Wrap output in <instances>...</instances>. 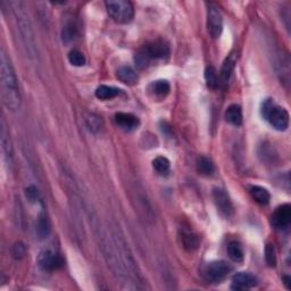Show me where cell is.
Here are the masks:
<instances>
[{
  "instance_id": "10",
  "label": "cell",
  "mask_w": 291,
  "mask_h": 291,
  "mask_svg": "<svg viewBox=\"0 0 291 291\" xmlns=\"http://www.w3.org/2000/svg\"><path fill=\"white\" fill-rule=\"evenodd\" d=\"M291 223V207L289 204L279 206L272 215V224L275 229L285 230Z\"/></svg>"
},
{
  "instance_id": "33",
  "label": "cell",
  "mask_w": 291,
  "mask_h": 291,
  "mask_svg": "<svg viewBox=\"0 0 291 291\" xmlns=\"http://www.w3.org/2000/svg\"><path fill=\"white\" fill-rule=\"evenodd\" d=\"M283 283L285 284V286H286V289H290L291 288V279H290V276H288V275H285V276H283Z\"/></svg>"
},
{
  "instance_id": "22",
  "label": "cell",
  "mask_w": 291,
  "mask_h": 291,
  "mask_svg": "<svg viewBox=\"0 0 291 291\" xmlns=\"http://www.w3.org/2000/svg\"><path fill=\"white\" fill-rule=\"evenodd\" d=\"M228 255L229 257L231 258V260L236 263H241L242 260L245 258V253H244V248L242 246L239 244L238 241H231L228 245Z\"/></svg>"
},
{
  "instance_id": "4",
  "label": "cell",
  "mask_w": 291,
  "mask_h": 291,
  "mask_svg": "<svg viewBox=\"0 0 291 291\" xmlns=\"http://www.w3.org/2000/svg\"><path fill=\"white\" fill-rule=\"evenodd\" d=\"M260 113L272 128L277 131H285L289 127V113L273 99H265Z\"/></svg>"
},
{
  "instance_id": "18",
  "label": "cell",
  "mask_w": 291,
  "mask_h": 291,
  "mask_svg": "<svg viewBox=\"0 0 291 291\" xmlns=\"http://www.w3.org/2000/svg\"><path fill=\"white\" fill-rule=\"evenodd\" d=\"M242 110L239 105H231L228 107L227 112H225V120L227 122L234 125V127H240L242 124Z\"/></svg>"
},
{
  "instance_id": "26",
  "label": "cell",
  "mask_w": 291,
  "mask_h": 291,
  "mask_svg": "<svg viewBox=\"0 0 291 291\" xmlns=\"http://www.w3.org/2000/svg\"><path fill=\"white\" fill-rule=\"evenodd\" d=\"M85 125L90 132L97 133L103 128V120L95 114H89L85 117Z\"/></svg>"
},
{
  "instance_id": "30",
  "label": "cell",
  "mask_w": 291,
  "mask_h": 291,
  "mask_svg": "<svg viewBox=\"0 0 291 291\" xmlns=\"http://www.w3.org/2000/svg\"><path fill=\"white\" fill-rule=\"evenodd\" d=\"M265 259H266V263L268 266L271 267H274L276 265V251L274 248V245L272 244H268L266 246V248H265Z\"/></svg>"
},
{
  "instance_id": "32",
  "label": "cell",
  "mask_w": 291,
  "mask_h": 291,
  "mask_svg": "<svg viewBox=\"0 0 291 291\" xmlns=\"http://www.w3.org/2000/svg\"><path fill=\"white\" fill-rule=\"evenodd\" d=\"M25 193H27V198L29 199L30 203L37 204L38 202H40V193H39L38 189L34 185L29 186L27 191H25Z\"/></svg>"
},
{
  "instance_id": "9",
  "label": "cell",
  "mask_w": 291,
  "mask_h": 291,
  "mask_svg": "<svg viewBox=\"0 0 291 291\" xmlns=\"http://www.w3.org/2000/svg\"><path fill=\"white\" fill-rule=\"evenodd\" d=\"M213 198H214L216 208L221 213V215L229 219V217H231L234 214L233 204L231 202V198L227 193V191L221 188H216L213 191Z\"/></svg>"
},
{
  "instance_id": "6",
  "label": "cell",
  "mask_w": 291,
  "mask_h": 291,
  "mask_svg": "<svg viewBox=\"0 0 291 291\" xmlns=\"http://www.w3.org/2000/svg\"><path fill=\"white\" fill-rule=\"evenodd\" d=\"M207 30L213 39L221 37L223 31V16L215 4H208L207 8Z\"/></svg>"
},
{
  "instance_id": "25",
  "label": "cell",
  "mask_w": 291,
  "mask_h": 291,
  "mask_svg": "<svg viewBox=\"0 0 291 291\" xmlns=\"http://www.w3.org/2000/svg\"><path fill=\"white\" fill-rule=\"evenodd\" d=\"M153 167L160 175H166L171 168V162L164 156H158L153 160Z\"/></svg>"
},
{
  "instance_id": "20",
  "label": "cell",
  "mask_w": 291,
  "mask_h": 291,
  "mask_svg": "<svg viewBox=\"0 0 291 291\" xmlns=\"http://www.w3.org/2000/svg\"><path fill=\"white\" fill-rule=\"evenodd\" d=\"M250 195L251 197L255 199V202H257L260 205H267L271 201V195L268 192L267 189L263 188L259 185H253L250 186Z\"/></svg>"
},
{
  "instance_id": "16",
  "label": "cell",
  "mask_w": 291,
  "mask_h": 291,
  "mask_svg": "<svg viewBox=\"0 0 291 291\" xmlns=\"http://www.w3.org/2000/svg\"><path fill=\"white\" fill-rule=\"evenodd\" d=\"M36 231L38 237L43 240V239H47L50 236L51 233V223L49 217L47 216L46 213H41L40 215L38 216L37 224H36Z\"/></svg>"
},
{
  "instance_id": "15",
  "label": "cell",
  "mask_w": 291,
  "mask_h": 291,
  "mask_svg": "<svg viewBox=\"0 0 291 291\" xmlns=\"http://www.w3.org/2000/svg\"><path fill=\"white\" fill-rule=\"evenodd\" d=\"M0 140H2V149L3 153L5 155L7 159H12L13 157V146L10 136V131H8V127L5 119H2V131H0Z\"/></svg>"
},
{
  "instance_id": "31",
  "label": "cell",
  "mask_w": 291,
  "mask_h": 291,
  "mask_svg": "<svg viewBox=\"0 0 291 291\" xmlns=\"http://www.w3.org/2000/svg\"><path fill=\"white\" fill-rule=\"evenodd\" d=\"M12 254L13 257L16 259L24 258L25 255H27V247H25L23 242H16L12 248Z\"/></svg>"
},
{
  "instance_id": "17",
  "label": "cell",
  "mask_w": 291,
  "mask_h": 291,
  "mask_svg": "<svg viewBox=\"0 0 291 291\" xmlns=\"http://www.w3.org/2000/svg\"><path fill=\"white\" fill-rule=\"evenodd\" d=\"M116 76L121 82H123L124 84L133 85L138 82V74L132 67L130 66H122L117 69Z\"/></svg>"
},
{
  "instance_id": "24",
  "label": "cell",
  "mask_w": 291,
  "mask_h": 291,
  "mask_svg": "<svg viewBox=\"0 0 291 291\" xmlns=\"http://www.w3.org/2000/svg\"><path fill=\"white\" fill-rule=\"evenodd\" d=\"M182 244L185 249L189 251L196 250L199 247V239L198 237L191 231H183L182 232Z\"/></svg>"
},
{
  "instance_id": "3",
  "label": "cell",
  "mask_w": 291,
  "mask_h": 291,
  "mask_svg": "<svg viewBox=\"0 0 291 291\" xmlns=\"http://www.w3.org/2000/svg\"><path fill=\"white\" fill-rule=\"evenodd\" d=\"M169 55L168 46L162 40L154 41L143 46L137 51L134 56V62L138 68L145 69L154 62V60L164 59Z\"/></svg>"
},
{
  "instance_id": "5",
  "label": "cell",
  "mask_w": 291,
  "mask_h": 291,
  "mask_svg": "<svg viewBox=\"0 0 291 291\" xmlns=\"http://www.w3.org/2000/svg\"><path fill=\"white\" fill-rule=\"evenodd\" d=\"M108 14L117 23L127 24L131 22L134 16L132 4L125 0H110L105 3Z\"/></svg>"
},
{
  "instance_id": "27",
  "label": "cell",
  "mask_w": 291,
  "mask_h": 291,
  "mask_svg": "<svg viewBox=\"0 0 291 291\" xmlns=\"http://www.w3.org/2000/svg\"><path fill=\"white\" fill-rule=\"evenodd\" d=\"M77 31H76V27L75 24H73L72 22H69L65 27L63 28V31H62V40L64 43H71L72 41H74V39L76 37Z\"/></svg>"
},
{
  "instance_id": "12",
  "label": "cell",
  "mask_w": 291,
  "mask_h": 291,
  "mask_svg": "<svg viewBox=\"0 0 291 291\" xmlns=\"http://www.w3.org/2000/svg\"><path fill=\"white\" fill-rule=\"evenodd\" d=\"M257 284L258 279L254 274L248 272H240L233 275L231 288L233 290H249L255 288Z\"/></svg>"
},
{
  "instance_id": "21",
  "label": "cell",
  "mask_w": 291,
  "mask_h": 291,
  "mask_svg": "<svg viewBox=\"0 0 291 291\" xmlns=\"http://www.w3.org/2000/svg\"><path fill=\"white\" fill-rule=\"evenodd\" d=\"M197 171L199 174L204 176H211L215 172V165L211 158L206 157V156H202L197 160Z\"/></svg>"
},
{
  "instance_id": "19",
  "label": "cell",
  "mask_w": 291,
  "mask_h": 291,
  "mask_svg": "<svg viewBox=\"0 0 291 291\" xmlns=\"http://www.w3.org/2000/svg\"><path fill=\"white\" fill-rule=\"evenodd\" d=\"M277 66H279L277 72L281 75V81L288 84L290 81V59L288 54L282 53V55H280L277 59Z\"/></svg>"
},
{
  "instance_id": "23",
  "label": "cell",
  "mask_w": 291,
  "mask_h": 291,
  "mask_svg": "<svg viewBox=\"0 0 291 291\" xmlns=\"http://www.w3.org/2000/svg\"><path fill=\"white\" fill-rule=\"evenodd\" d=\"M121 93V90L114 88V86L110 85H101L98 86L97 90H95V97L101 101H110V99L115 98L116 95H119Z\"/></svg>"
},
{
  "instance_id": "1",
  "label": "cell",
  "mask_w": 291,
  "mask_h": 291,
  "mask_svg": "<svg viewBox=\"0 0 291 291\" xmlns=\"http://www.w3.org/2000/svg\"><path fill=\"white\" fill-rule=\"evenodd\" d=\"M0 80H2L4 105L11 112L19 111L22 104L19 81H17L12 60L4 49H2V54H0Z\"/></svg>"
},
{
  "instance_id": "13",
  "label": "cell",
  "mask_w": 291,
  "mask_h": 291,
  "mask_svg": "<svg viewBox=\"0 0 291 291\" xmlns=\"http://www.w3.org/2000/svg\"><path fill=\"white\" fill-rule=\"evenodd\" d=\"M115 122L121 129L125 130V131H133V130H137L139 125H140V121H139L138 117L131 114V113H116Z\"/></svg>"
},
{
  "instance_id": "8",
  "label": "cell",
  "mask_w": 291,
  "mask_h": 291,
  "mask_svg": "<svg viewBox=\"0 0 291 291\" xmlns=\"http://www.w3.org/2000/svg\"><path fill=\"white\" fill-rule=\"evenodd\" d=\"M38 265L43 272H54L63 267L64 259L59 254L53 250H43L39 255Z\"/></svg>"
},
{
  "instance_id": "14",
  "label": "cell",
  "mask_w": 291,
  "mask_h": 291,
  "mask_svg": "<svg viewBox=\"0 0 291 291\" xmlns=\"http://www.w3.org/2000/svg\"><path fill=\"white\" fill-rule=\"evenodd\" d=\"M169 91H171V85L166 80L154 81L148 85V93L154 99H159V101L166 97Z\"/></svg>"
},
{
  "instance_id": "11",
  "label": "cell",
  "mask_w": 291,
  "mask_h": 291,
  "mask_svg": "<svg viewBox=\"0 0 291 291\" xmlns=\"http://www.w3.org/2000/svg\"><path fill=\"white\" fill-rule=\"evenodd\" d=\"M238 56L237 54H231L229 57L224 60V63L222 65V68H221L220 75H219V86L222 89H227L228 85L230 83V80H231L232 73L234 71V67H236Z\"/></svg>"
},
{
  "instance_id": "2",
  "label": "cell",
  "mask_w": 291,
  "mask_h": 291,
  "mask_svg": "<svg viewBox=\"0 0 291 291\" xmlns=\"http://www.w3.org/2000/svg\"><path fill=\"white\" fill-rule=\"evenodd\" d=\"M11 5L13 8V12H14V15L16 17L17 27H19V30H20L21 39H22V41H23L25 49H27V53L29 54L30 58L36 59L38 57L36 39H34L31 22H30L27 11L24 10L23 3L15 2V3H11Z\"/></svg>"
},
{
  "instance_id": "28",
  "label": "cell",
  "mask_w": 291,
  "mask_h": 291,
  "mask_svg": "<svg viewBox=\"0 0 291 291\" xmlns=\"http://www.w3.org/2000/svg\"><path fill=\"white\" fill-rule=\"evenodd\" d=\"M68 62L71 63L73 66L80 67L83 66L85 64V56L81 53L80 50L73 49L71 53L68 54Z\"/></svg>"
},
{
  "instance_id": "29",
  "label": "cell",
  "mask_w": 291,
  "mask_h": 291,
  "mask_svg": "<svg viewBox=\"0 0 291 291\" xmlns=\"http://www.w3.org/2000/svg\"><path fill=\"white\" fill-rule=\"evenodd\" d=\"M205 79L207 85L210 88H216L219 86V75H217L216 69L213 66H208L205 71Z\"/></svg>"
},
{
  "instance_id": "7",
  "label": "cell",
  "mask_w": 291,
  "mask_h": 291,
  "mask_svg": "<svg viewBox=\"0 0 291 291\" xmlns=\"http://www.w3.org/2000/svg\"><path fill=\"white\" fill-rule=\"evenodd\" d=\"M231 271L232 267L227 262L215 260V262H212L207 265L205 276L206 280L212 282V283H219V282L223 281Z\"/></svg>"
}]
</instances>
